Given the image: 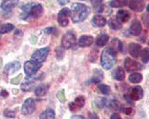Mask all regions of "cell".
Instances as JSON below:
<instances>
[{
  "label": "cell",
  "instance_id": "obj_42",
  "mask_svg": "<svg viewBox=\"0 0 149 119\" xmlns=\"http://www.w3.org/2000/svg\"><path fill=\"white\" fill-rule=\"evenodd\" d=\"M55 52H56V57L58 58L59 57V55H61V56H62V58H63V56L65 55V54H64V51L62 50V48H57L56 50H55Z\"/></svg>",
  "mask_w": 149,
  "mask_h": 119
},
{
  "label": "cell",
  "instance_id": "obj_31",
  "mask_svg": "<svg viewBox=\"0 0 149 119\" xmlns=\"http://www.w3.org/2000/svg\"><path fill=\"white\" fill-rule=\"evenodd\" d=\"M85 102H86L85 97H84V96H82V95H80V96H77V97L74 99V101L73 102V103L74 104V105L77 106V108L79 110V109H81L82 107L84 106Z\"/></svg>",
  "mask_w": 149,
  "mask_h": 119
},
{
  "label": "cell",
  "instance_id": "obj_4",
  "mask_svg": "<svg viewBox=\"0 0 149 119\" xmlns=\"http://www.w3.org/2000/svg\"><path fill=\"white\" fill-rule=\"evenodd\" d=\"M49 52H50V48L49 47H44V48L38 49L32 54L31 60L34 61V62H36V63L42 64L43 62L45 61V59L47 58Z\"/></svg>",
  "mask_w": 149,
  "mask_h": 119
},
{
  "label": "cell",
  "instance_id": "obj_15",
  "mask_svg": "<svg viewBox=\"0 0 149 119\" xmlns=\"http://www.w3.org/2000/svg\"><path fill=\"white\" fill-rule=\"evenodd\" d=\"M91 23H92V25L94 27H97V28H102V27H104L107 23V20L106 19L103 17L102 15H95L93 17V19L92 20H91Z\"/></svg>",
  "mask_w": 149,
  "mask_h": 119
},
{
  "label": "cell",
  "instance_id": "obj_33",
  "mask_svg": "<svg viewBox=\"0 0 149 119\" xmlns=\"http://www.w3.org/2000/svg\"><path fill=\"white\" fill-rule=\"evenodd\" d=\"M140 56L144 63H148L149 62V47H146L144 50H142Z\"/></svg>",
  "mask_w": 149,
  "mask_h": 119
},
{
  "label": "cell",
  "instance_id": "obj_2",
  "mask_svg": "<svg viewBox=\"0 0 149 119\" xmlns=\"http://www.w3.org/2000/svg\"><path fill=\"white\" fill-rule=\"evenodd\" d=\"M100 63L104 69H111L116 63V52L110 47L104 49L101 54Z\"/></svg>",
  "mask_w": 149,
  "mask_h": 119
},
{
  "label": "cell",
  "instance_id": "obj_16",
  "mask_svg": "<svg viewBox=\"0 0 149 119\" xmlns=\"http://www.w3.org/2000/svg\"><path fill=\"white\" fill-rule=\"evenodd\" d=\"M94 39L91 35H82L78 40V45L80 47H88L93 43Z\"/></svg>",
  "mask_w": 149,
  "mask_h": 119
},
{
  "label": "cell",
  "instance_id": "obj_32",
  "mask_svg": "<svg viewBox=\"0 0 149 119\" xmlns=\"http://www.w3.org/2000/svg\"><path fill=\"white\" fill-rule=\"evenodd\" d=\"M14 25L11 23H7L3 25L0 28V34H5V33H8L10 32H12L14 30Z\"/></svg>",
  "mask_w": 149,
  "mask_h": 119
},
{
  "label": "cell",
  "instance_id": "obj_20",
  "mask_svg": "<svg viewBox=\"0 0 149 119\" xmlns=\"http://www.w3.org/2000/svg\"><path fill=\"white\" fill-rule=\"evenodd\" d=\"M130 13L128 12L127 10L125 9H121L119 10L117 12V15H116V18L122 22V23H124V22H127L130 19Z\"/></svg>",
  "mask_w": 149,
  "mask_h": 119
},
{
  "label": "cell",
  "instance_id": "obj_12",
  "mask_svg": "<svg viewBox=\"0 0 149 119\" xmlns=\"http://www.w3.org/2000/svg\"><path fill=\"white\" fill-rule=\"evenodd\" d=\"M128 5L129 8L135 12H142L146 7L145 0H130Z\"/></svg>",
  "mask_w": 149,
  "mask_h": 119
},
{
  "label": "cell",
  "instance_id": "obj_3",
  "mask_svg": "<svg viewBox=\"0 0 149 119\" xmlns=\"http://www.w3.org/2000/svg\"><path fill=\"white\" fill-rule=\"evenodd\" d=\"M77 43V36L73 31H68L62 38V47L70 49Z\"/></svg>",
  "mask_w": 149,
  "mask_h": 119
},
{
  "label": "cell",
  "instance_id": "obj_40",
  "mask_svg": "<svg viewBox=\"0 0 149 119\" xmlns=\"http://www.w3.org/2000/svg\"><path fill=\"white\" fill-rule=\"evenodd\" d=\"M21 79H22V74H19V75H18L17 77H15V78H13L12 79H11V83L17 85V84H19L20 82Z\"/></svg>",
  "mask_w": 149,
  "mask_h": 119
},
{
  "label": "cell",
  "instance_id": "obj_7",
  "mask_svg": "<svg viewBox=\"0 0 149 119\" xmlns=\"http://www.w3.org/2000/svg\"><path fill=\"white\" fill-rule=\"evenodd\" d=\"M35 108H36L35 101H34V99H32V98H29L24 102V104H22L21 113L24 116L31 115L32 113L35 111Z\"/></svg>",
  "mask_w": 149,
  "mask_h": 119
},
{
  "label": "cell",
  "instance_id": "obj_24",
  "mask_svg": "<svg viewBox=\"0 0 149 119\" xmlns=\"http://www.w3.org/2000/svg\"><path fill=\"white\" fill-rule=\"evenodd\" d=\"M109 39H110V37H109L108 34H105V33H103V34H100L98 36V38H97L96 40V44L98 45L99 47H103L105 46V45L108 43L109 42Z\"/></svg>",
  "mask_w": 149,
  "mask_h": 119
},
{
  "label": "cell",
  "instance_id": "obj_30",
  "mask_svg": "<svg viewBox=\"0 0 149 119\" xmlns=\"http://www.w3.org/2000/svg\"><path fill=\"white\" fill-rule=\"evenodd\" d=\"M128 5V0H111L110 6L111 8H123Z\"/></svg>",
  "mask_w": 149,
  "mask_h": 119
},
{
  "label": "cell",
  "instance_id": "obj_29",
  "mask_svg": "<svg viewBox=\"0 0 149 119\" xmlns=\"http://www.w3.org/2000/svg\"><path fill=\"white\" fill-rule=\"evenodd\" d=\"M129 81L132 83H139L143 80V75L141 73L135 72V73H132L129 76Z\"/></svg>",
  "mask_w": 149,
  "mask_h": 119
},
{
  "label": "cell",
  "instance_id": "obj_46",
  "mask_svg": "<svg viewBox=\"0 0 149 119\" xmlns=\"http://www.w3.org/2000/svg\"><path fill=\"white\" fill-rule=\"evenodd\" d=\"M0 95H1L3 98H7L8 96V92H7V90H2V92H1V93H0Z\"/></svg>",
  "mask_w": 149,
  "mask_h": 119
},
{
  "label": "cell",
  "instance_id": "obj_26",
  "mask_svg": "<svg viewBox=\"0 0 149 119\" xmlns=\"http://www.w3.org/2000/svg\"><path fill=\"white\" fill-rule=\"evenodd\" d=\"M47 90H48V85L41 84V85H39L38 87H36L35 95L39 96V97H42V96H44L47 93Z\"/></svg>",
  "mask_w": 149,
  "mask_h": 119
},
{
  "label": "cell",
  "instance_id": "obj_10",
  "mask_svg": "<svg viewBox=\"0 0 149 119\" xmlns=\"http://www.w3.org/2000/svg\"><path fill=\"white\" fill-rule=\"evenodd\" d=\"M20 69V63L19 61H13L10 62V63L6 65V66L4 67V74L6 75H12L14 73H16L17 71H19Z\"/></svg>",
  "mask_w": 149,
  "mask_h": 119
},
{
  "label": "cell",
  "instance_id": "obj_23",
  "mask_svg": "<svg viewBox=\"0 0 149 119\" xmlns=\"http://www.w3.org/2000/svg\"><path fill=\"white\" fill-rule=\"evenodd\" d=\"M110 48H111L114 52H122L123 51V43L120 41L119 39L114 38L112 41L111 42V46Z\"/></svg>",
  "mask_w": 149,
  "mask_h": 119
},
{
  "label": "cell",
  "instance_id": "obj_43",
  "mask_svg": "<svg viewBox=\"0 0 149 119\" xmlns=\"http://www.w3.org/2000/svg\"><path fill=\"white\" fill-rule=\"evenodd\" d=\"M88 119H99V116L95 113H89L88 114Z\"/></svg>",
  "mask_w": 149,
  "mask_h": 119
},
{
  "label": "cell",
  "instance_id": "obj_38",
  "mask_svg": "<svg viewBox=\"0 0 149 119\" xmlns=\"http://www.w3.org/2000/svg\"><path fill=\"white\" fill-rule=\"evenodd\" d=\"M4 116L6 117H8V118H13L16 116V114H15V112L12 111V110H9V109H6L4 111Z\"/></svg>",
  "mask_w": 149,
  "mask_h": 119
},
{
  "label": "cell",
  "instance_id": "obj_47",
  "mask_svg": "<svg viewBox=\"0 0 149 119\" xmlns=\"http://www.w3.org/2000/svg\"><path fill=\"white\" fill-rule=\"evenodd\" d=\"M57 1H58V3L61 6H65V5H66L68 2H69V0H57Z\"/></svg>",
  "mask_w": 149,
  "mask_h": 119
},
{
  "label": "cell",
  "instance_id": "obj_1",
  "mask_svg": "<svg viewBox=\"0 0 149 119\" xmlns=\"http://www.w3.org/2000/svg\"><path fill=\"white\" fill-rule=\"evenodd\" d=\"M70 9V17L72 21L74 23L84 21L89 15L90 9L88 6L82 3H73L71 5Z\"/></svg>",
  "mask_w": 149,
  "mask_h": 119
},
{
  "label": "cell",
  "instance_id": "obj_35",
  "mask_svg": "<svg viewBox=\"0 0 149 119\" xmlns=\"http://www.w3.org/2000/svg\"><path fill=\"white\" fill-rule=\"evenodd\" d=\"M110 106L111 107L112 109H114V110H121L122 108H123V106H122V104L119 103V102H117V101H112L111 103L110 104Z\"/></svg>",
  "mask_w": 149,
  "mask_h": 119
},
{
  "label": "cell",
  "instance_id": "obj_6",
  "mask_svg": "<svg viewBox=\"0 0 149 119\" xmlns=\"http://www.w3.org/2000/svg\"><path fill=\"white\" fill-rule=\"evenodd\" d=\"M69 18H70V9L65 8L61 9V11L57 16V20L61 27H66L69 24Z\"/></svg>",
  "mask_w": 149,
  "mask_h": 119
},
{
  "label": "cell",
  "instance_id": "obj_41",
  "mask_svg": "<svg viewBox=\"0 0 149 119\" xmlns=\"http://www.w3.org/2000/svg\"><path fill=\"white\" fill-rule=\"evenodd\" d=\"M143 20H144L146 26L149 28V15L148 14L143 15Z\"/></svg>",
  "mask_w": 149,
  "mask_h": 119
},
{
  "label": "cell",
  "instance_id": "obj_53",
  "mask_svg": "<svg viewBox=\"0 0 149 119\" xmlns=\"http://www.w3.org/2000/svg\"><path fill=\"white\" fill-rule=\"evenodd\" d=\"M148 45H149V41H148Z\"/></svg>",
  "mask_w": 149,
  "mask_h": 119
},
{
  "label": "cell",
  "instance_id": "obj_37",
  "mask_svg": "<svg viewBox=\"0 0 149 119\" xmlns=\"http://www.w3.org/2000/svg\"><path fill=\"white\" fill-rule=\"evenodd\" d=\"M97 56H98V50L93 49L90 52V55H89V61L90 62H95L96 59H97Z\"/></svg>",
  "mask_w": 149,
  "mask_h": 119
},
{
  "label": "cell",
  "instance_id": "obj_14",
  "mask_svg": "<svg viewBox=\"0 0 149 119\" xmlns=\"http://www.w3.org/2000/svg\"><path fill=\"white\" fill-rule=\"evenodd\" d=\"M128 51H129V54L133 56L134 58L139 57L141 52H142V46L139 43H131L128 46Z\"/></svg>",
  "mask_w": 149,
  "mask_h": 119
},
{
  "label": "cell",
  "instance_id": "obj_39",
  "mask_svg": "<svg viewBox=\"0 0 149 119\" xmlns=\"http://www.w3.org/2000/svg\"><path fill=\"white\" fill-rule=\"evenodd\" d=\"M121 111L123 112L125 115H128V116H131L134 114V109L132 108V107H123Z\"/></svg>",
  "mask_w": 149,
  "mask_h": 119
},
{
  "label": "cell",
  "instance_id": "obj_28",
  "mask_svg": "<svg viewBox=\"0 0 149 119\" xmlns=\"http://www.w3.org/2000/svg\"><path fill=\"white\" fill-rule=\"evenodd\" d=\"M55 113L53 109H46L40 115V119H54Z\"/></svg>",
  "mask_w": 149,
  "mask_h": 119
},
{
  "label": "cell",
  "instance_id": "obj_45",
  "mask_svg": "<svg viewBox=\"0 0 149 119\" xmlns=\"http://www.w3.org/2000/svg\"><path fill=\"white\" fill-rule=\"evenodd\" d=\"M111 119H122V117H121V116L118 114V113H114V114L111 116Z\"/></svg>",
  "mask_w": 149,
  "mask_h": 119
},
{
  "label": "cell",
  "instance_id": "obj_27",
  "mask_svg": "<svg viewBox=\"0 0 149 119\" xmlns=\"http://www.w3.org/2000/svg\"><path fill=\"white\" fill-rule=\"evenodd\" d=\"M35 80L36 79H33V78L27 79L25 82L21 84V90H23V92H29V90H31L33 87V85L35 84Z\"/></svg>",
  "mask_w": 149,
  "mask_h": 119
},
{
  "label": "cell",
  "instance_id": "obj_22",
  "mask_svg": "<svg viewBox=\"0 0 149 119\" xmlns=\"http://www.w3.org/2000/svg\"><path fill=\"white\" fill-rule=\"evenodd\" d=\"M108 24L110 26L111 29H112V30H120L123 27V23L116 18V17L111 18L108 21Z\"/></svg>",
  "mask_w": 149,
  "mask_h": 119
},
{
  "label": "cell",
  "instance_id": "obj_48",
  "mask_svg": "<svg viewBox=\"0 0 149 119\" xmlns=\"http://www.w3.org/2000/svg\"><path fill=\"white\" fill-rule=\"evenodd\" d=\"M71 119H86V118L82 116H73Z\"/></svg>",
  "mask_w": 149,
  "mask_h": 119
},
{
  "label": "cell",
  "instance_id": "obj_52",
  "mask_svg": "<svg viewBox=\"0 0 149 119\" xmlns=\"http://www.w3.org/2000/svg\"><path fill=\"white\" fill-rule=\"evenodd\" d=\"M0 38H1V34H0Z\"/></svg>",
  "mask_w": 149,
  "mask_h": 119
},
{
  "label": "cell",
  "instance_id": "obj_18",
  "mask_svg": "<svg viewBox=\"0 0 149 119\" xmlns=\"http://www.w3.org/2000/svg\"><path fill=\"white\" fill-rule=\"evenodd\" d=\"M35 5V3L33 2H30L26 5H24L23 7L21 8V14H20V19L21 20H28V17L29 14L31 12V9L33 6Z\"/></svg>",
  "mask_w": 149,
  "mask_h": 119
},
{
  "label": "cell",
  "instance_id": "obj_34",
  "mask_svg": "<svg viewBox=\"0 0 149 119\" xmlns=\"http://www.w3.org/2000/svg\"><path fill=\"white\" fill-rule=\"evenodd\" d=\"M98 89H99L100 92L102 94H104V95H108V94H110V92H111V88H110V86H108V85H105V84H100V85H99Z\"/></svg>",
  "mask_w": 149,
  "mask_h": 119
},
{
  "label": "cell",
  "instance_id": "obj_44",
  "mask_svg": "<svg viewBox=\"0 0 149 119\" xmlns=\"http://www.w3.org/2000/svg\"><path fill=\"white\" fill-rule=\"evenodd\" d=\"M54 29L53 27H49V28H46V29L44 30V32L46 33V34H51L52 32H53V31H54Z\"/></svg>",
  "mask_w": 149,
  "mask_h": 119
},
{
  "label": "cell",
  "instance_id": "obj_13",
  "mask_svg": "<svg viewBox=\"0 0 149 119\" xmlns=\"http://www.w3.org/2000/svg\"><path fill=\"white\" fill-rule=\"evenodd\" d=\"M129 31H130V33L132 35H134V36L140 35L141 32H142V24H141L140 20L135 19L132 21Z\"/></svg>",
  "mask_w": 149,
  "mask_h": 119
},
{
  "label": "cell",
  "instance_id": "obj_51",
  "mask_svg": "<svg viewBox=\"0 0 149 119\" xmlns=\"http://www.w3.org/2000/svg\"><path fill=\"white\" fill-rule=\"evenodd\" d=\"M0 25H1V21H0Z\"/></svg>",
  "mask_w": 149,
  "mask_h": 119
},
{
  "label": "cell",
  "instance_id": "obj_11",
  "mask_svg": "<svg viewBox=\"0 0 149 119\" xmlns=\"http://www.w3.org/2000/svg\"><path fill=\"white\" fill-rule=\"evenodd\" d=\"M43 13V7L41 4H35L31 8V12L29 14L28 20H35L38 19L40 17H42Z\"/></svg>",
  "mask_w": 149,
  "mask_h": 119
},
{
  "label": "cell",
  "instance_id": "obj_49",
  "mask_svg": "<svg viewBox=\"0 0 149 119\" xmlns=\"http://www.w3.org/2000/svg\"><path fill=\"white\" fill-rule=\"evenodd\" d=\"M2 63H3L2 58H0V69H1V67H2Z\"/></svg>",
  "mask_w": 149,
  "mask_h": 119
},
{
  "label": "cell",
  "instance_id": "obj_5",
  "mask_svg": "<svg viewBox=\"0 0 149 119\" xmlns=\"http://www.w3.org/2000/svg\"><path fill=\"white\" fill-rule=\"evenodd\" d=\"M41 66H42V64L36 63V62H34L32 60L27 61L24 64V72L29 78H31L36 74L38 70L41 69Z\"/></svg>",
  "mask_w": 149,
  "mask_h": 119
},
{
  "label": "cell",
  "instance_id": "obj_36",
  "mask_svg": "<svg viewBox=\"0 0 149 119\" xmlns=\"http://www.w3.org/2000/svg\"><path fill=\"white\" fill-rule=\"evenodd\" d=\"M57 98L61 102V103H65V90H61L57 92Z\"/></svg>",
  "mask_w": 149,
  "mask_h": 119
},
{
  "label": "cell",
  "instance_id": "obj_21",
  "mask_svg": "<svg viewBox=\"0 0 149 119\" xmlns=\"http://www.w3.org/2000/svg\"><path fill=\"white\" fill-rule=\"evenodd\" d=\"M103 78H104V75H103L102 71H100V69H95L93 71V77L91 78V80L88 81V83H99Z\"/></svg>",
  "mask_w": 149,
  "mask_h": 119
},
{
  "label": "cell",
  "instance_id": "obj_19",
  "mask_svg": "<svg viewBox=\"0 0 149 119\" xmlns=\"http://www.w3.org/2000/svg\"><path fill=\"white\" fill-rule=\"evenodd\" d=\"M112 78L119 81H123L125 78V71L122 66H118L112 72Z\"/></svg>",
  "mask_w": 149,
  "mask_h": 119
},
{
  "label": "cell",
  "instance_id": "obj_8",
  "mask_svg": "<svg viewBox=\"0 0 149 119\" xmlns=\"http://www.w3.org/2000/svg\"><path fill=\"white\" fill-rule=\"evenodd\" d=\"M124 67H125V70L128 72H134V71L143 69V66L139 63V62L133 60L129 57L125 58V60H124Z\"/></svg>",
  "mask_w": 149,
  "mask_h": 119
},
{
  "label": "cell",
  "instance_id": "obj_9",
  "mask_svg": "<svg viewBox=\"0 0 149 119\" xmlns=\"http://www.w3.org/2000/svg\"><path fill=\"white\" fill-rule=\"evenodd\" d=\"M127 95L132 101H139L144 97V90H143L142 87L135 86L129 90Z\"/></svg>",
  "mask_w": 149,
  "mask_h": 119
},
{
  "label": "cell",
  "instance_id": "obj_50",
  "mask_svg": "<svg viewBox=\"0 0 149 119\" xmlns=\"http://www.w3.org/2000/svg\"><path fill=\"white\" fill-rule=\"evenodd\" d=\"M146 9H147V12H149V5L147 6V8H146Z\"/></svg>",
  "mask_w": 149,
  "mask_h": 119
},
{
  "label": "cell",
  "instance_id": "obj_17",
  "mask_svg": "<svg viewBox=\"0 0 149 119\" xmlns=\"http://www.w3.org/2000/svg\"><path fill=\"white\" fill-rule=\"evenodd\" d=\"M19 0H4L1 4V8L4 11H9L18 6Z\"/></svg>",
  "mask_w": 149,
  "mask_h": 119
},
{
  "label": "cell",
  "instance_id": "obj_25",
  "mask_svg": "<svg viewBox=\"0 0 149 119\" xmlns=\"http://www.w3.org/2000/svg\"><path fill=\"white\" fill-rule=\"evenodd\" d=\"M92 7L96 12H102L104 10V5H103V0H90Z\"/></svg>",
  "mask_w": 149,
  "mask_h": 119
}]
</instances>
